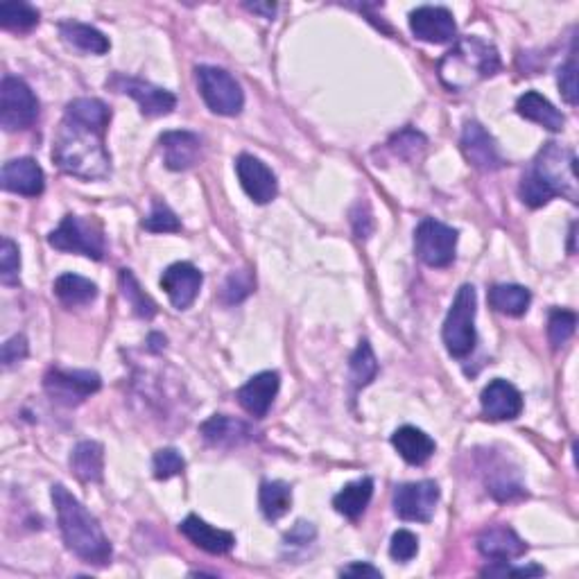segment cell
I'll use <instances>...</instances> for the list:
<instances>
[{"label": "cell", "mask_w": 579, "mask_h": 579, "mask_svg": "<svg viewBox=\"0 0 579 579\" xmlns=\"http://www.w3.org/2000/svg\"><path fill=\"white\" fill-rule=\"evenodd\" d=\"M252 12H263L267 19H272L274 12H276V5H247Z\"/></svg>", "instance_id": "obj_48"}, {"label": "cell", "mask_w": 579, "mask_h": 579, "mask_svg": "<svg viewBox=\"0 0 579 579\" xmlns=\"http://www.w3.org/2000/svg\"><path fill=\"white\" fill-rule=\"evenodd\" d=\"M28 351L30 349H28V340H25V335L10 337V340L3 344V367L10 369L16 365V362L25 360L28 358Z\"/></svg>", "instance_id": "obj_44"}, {"label": "cell", "mask_w": 579, "mask_h": 579, "mask_svg": "<svg viewBox=\"0 0 579 579\" xmlns=\"http://www.w3.org/2000/svg\"><path fill=\"white\" fill-rule=\"evenodd\" d=\"M200 432L204 442L215 448H236L254 439V430L249 423L227 417V414H215L209 421H204Z\"/></svg>", "instance_id": "obj_23"}, {"label": "cell", "mask_w": 579, "mask_h": 579, "mask_svg": "<svg viewBox=\"0 0 579 579\" xmlns=\"http://www.w3.org/2000/svg\"><path fill=\"white\" fill-rule=\"evenodd\" d=\"M59 34L62 39L80 50V53H89V55H105L111 48L109 39L102 34L98 28L86 23H77V21H64L59 23Z\"/></svg>", "instance_id": "obj_26"}, {"label": "cell", "mask_w": 579, "mask_h": 579, "mask_svg": "<svg viewBox=\"0 0 579 579\" xmlns=\"http://www.w3.org/2000/svg\"><path fill=\"white\" fill-rule=\"evenodd\" d=\"M102 387V378L95 371L86 369H62L53 367L43 376V390L48 392L50 399L66 408L84 403L91 394Z\"/></svg>", "instance_id": "obj_9"}, {"label": "cell", "mask_w": 579, "mask_h": 579, "mask_svg": "<svg viewBox=\"0 0 579 579\" xmlns=\"http://www.w3.org/2000/svg\"><path fill=\"white\" fill-rule=\"evenodd\" d=\"M478 550L491 561H512L525 555L527 543L509 525H491L478 537Z\"/></svg>", "instance_id": "obj_21"}, {"label": "cell", "mask_w": 579, "mask_h": 579, "mask_svg": "<svg viewBox=\"0 0 579 579\" xmlns=\"http://www.w3.org/2000/svg\"><path fill=\"white\" fill-rule=\"evenodd\" d=\"M163 163L175 172L195 168L202 159V138L193 132H166L159 138Z\"/></svg>", "instance_id": "obj_18"}, {"label": "cell", "mask_w": 579, "mask_h": 579, "mask_svg": "<svg viewBox=\"0 0 579 579\" xmlns=\"http://www.w3.org/2000/svg\"><path fill=\"white\" fill-rule=\"evenodd\" d=\"M462 152L466 161L482 172H494L498 168H503L505 163L503 157H500L494 136H491L480 123H473V120L464 125Z\"/></svg>", "instance_id": "obj_16"}, {"label": "cell", "mask_w": 579, "mask_h": 579, "mask_svg": "<svg viewBox=\"0 0 579 579\" xmlns=\"http://www.w3.org/2000/svg\"><path fill=\"white\" fill-rule=\"evenodd\" d=\"M457 233L453 227L437 220H423L414 231V249L423 263L430 267H448L455 261Z\"/></svg>", "instance_id": "obj_10"}, {"label": "cell", "mask_w": 579, "mask_h": 579, "mask_svg": "<svg viewBox=\"0 0 579 579\" xmlns=\"http://www.w3.org/2000/svg\"><path fill=\"white\" fill-rule=\"evenodd\" d=\"M419 552V539L417 534H412L410 530H399L392 534V543H390V555L392 559L401 561V564H408Z\"/></svg>", "instance_id": "obj_41"}, {"label": "cell", "mask_w": 579, "mask_h": 579, "mask_svg": "<svg viewBox=\"0 0 579 579\" xmlns=\"http://www.w3.org/2000/svg\"><path fill=\"white\" fill-rule=\"evenodd\" d=\"M557 82H559V89L561 95H564V100L568 105H577V64H575V57H570L568 62L559 68V75H557Z\"/></svg>", "instance_id": "obj_43"}, {"label": "cell", "mask_w": 579, "mask_h": 579, "mask_svg": "<svg viewBox=\"0 0 579 579\" xmlns=\"http://www.w3.org/2000/svg\"><path fill=\"white\" fill-rule=\"evenodd\" d=\"M392 446L399 451V455L405 462L414 466L426 464L430 457L435 455V448H437L435 439L414 426H403L396 430L392 435Z\"/></svg>", "instance_id": "obj_24"}, {"label": "cell", "mask_w": 579, "mask_h": 579, "mask_svg": "<svg viewBox=\"0 0 579 579\" xmlns=\"http://www.w3.org/2000/svg\"><path fill=\"white\" fill-rule=\"evenodd\" d=\"M353 227H356L358 238H369L371 229H374V220H371L367 204L356 206V211H353Z\"/></svg>", "instance_id": "obj_46"}, {"label": "cell", "mask_w": 579, "mask_h": 579, "mask_svg": "<svg viewBox=\"0 0 579 579\" xmlns=\"http://www.w3.org/2000/svg\"><path fill=\"white\" fill-rule=\"evenodd\" d=\"M475 310H478L475 288L473 285H462L457 290L453 306L448 310L444 322V344L453 358L462 360L471 356V351L475 349V342H478V335H475Z\"/></svg>", "instance_id": "obj_4"}, {"label": "cell", "mask_w": 579, "mask_h": 579, "mask_svg": "<svg viewBox=\"0 0 579 579\" xmlns=\"http://www.w3.org/2000/svg\"><path fill=\"white\" fill-rule=\"evenodd\" d=\"M575 328H577V315L573 310H552L550 319H548V337H550V344L555 349L564 347V344L570 340V337L575 335Z\"/></svg>", "instance_id": "obj_36"}, {"label": "cell", "mask_w": 579, "mask_h": 579, "mask_svg": "<svg viewBox=\"0 0 579 579\" xmlns=\"http://www.w3.org/2000/svg\"><path fill=\"white\" fill-rule=\"evenodd\" d=\"M197 86L213 114L238 116L245 107V93L236 82V77L215 66L197 68Z\"/></svg>", "instance_id": "obj_7"}, {"label": "cell", "mask_w": 579, "mask_h": 579, "mask_svg": "<svg viewBox=\"0 0 579 579\" xmlns=\"http://www.w3.org/2000/svg\"><path fill=\"white\" fill-rule=\"evenodd\" d=\"M349 371H351V383L356 390L360 387H367L371 380L378 374V360L374 356V349L367 340H362L358 344V349L353 351V356L349 360Z\"/></svg>", "instance_id": "obj_32"}, {"label": "cell", "mask_w": 579, "mask_h": 579, "mask_svg": "<svg viewBox=\"0 0 579 579\" xmlns=\"http://www.w3.org/2000/svg\"><path fill=\"white\" fill-rule=\"evenodd\" d=\"M57 299L62 301L66 308H77L86 306L98 297V285L93 281L84 279V276L77 274H62L53 285Z\"/></svg>", "instance_id": "obj_29"}, {"label": "cell", "mask_w": 579, "mask_h": 579, "mask_svg": "<svg viewBox=\"0 0 579 579\" xmlns=\"http://www.w3.org/2000/svg\"><path fill=\"white\" fill-rule=\"evenodd\" d=\"M437 71L446 89L466 91L500 71V55L485 39L462 37L439 59Z\"/></svg>", "instance_id": "obj_3"}, {"label": "cell", "mask_w": 579, "mask_h": 579, "mask_svg": "<svg viewBox=\"0 0 579 579\" xmlns=\"http://www.w3.org/2000/svg\"><path fill=\"white\" fill-rule=\"evenodd\" d=\"M516 111L518 116H523L532 123H537L541 127L550 129V132H561L566 125V118L561 111L552 105L548 98H543L537 91H527L516 102Z\"/></svg>", "instance_id": "obj_25"}, {"label": "cell", "mask_w": 579, "mask_h": 579, "mask_svg": "<svg viewBox=\"0 0 579 579\" xmlns=\"http://www.w3.org/2000/svg\"><path fill=\"white\" fill-rule=\"evenodd\" d=\"M71 469L82 482L105 478V448L98 442H80L71 453Z\"/></svg>", "instance_id": "obj_27"}, {"label": "cell", "mask_w": 579, "mask_h": 579, "mask_svg": "<svg viewBox=\"0 0 579 579\" xmlns=\"http://www.w3.org/2000/svg\"><path fill=\"white\" fill-rule=\"evenodd\" d=\"M48 245L59 252L89 256L93 261H102L107 252L102 224L95 218H82V215H66L62 224L48 236Z\"/></svg>", "instance_id": "obj_5"}, {"label": "cell", "mask_w": 579, "mask_h": 579, "mask_svg": "<svg viewBox=\"0 0 579 579\" xmlns=\"http://www.w3.org/2000/svg\"><path fill=\"white\" fill-rule=\"evenodd\" d=\"M109 86L118 93H127L129 98H134L138 102V107H141L143 116L148 118L168 116L177 107L175 93H170L166 89H161V86H154L145 80H136V77L114 75Z\"/></svg>", "instance_id": "obj_12"}, {"label": "cell", "mask_w": 579, "mask_h": 579, "mask_svg": "<svg viewBox=\"0 0 579 579\" xmlns=\"http://www.w3.org/2000/svg\"><path fill=\"white\" fill-rule=\"evenodd\" d=\"M258 503H261V512L267 521H279L292 507V489L288 482L274 480L263 482L261 494H258Z\"/></svg>", "instance_id": "obj_31"}, {"label": "cell", "mask_w": 579, "mask_h": 579, "mask_svg": "<svg viewBox=\"0 0 579 579\" xmlns=\"http://www.w3.org/2000/svg\"><path fill=\"white\" fill-rule=\"evenodd\" d=\"M281 378L276 371H261L254 378H249L247 383L240 387L236 399L243 405V410H247L252 417L263 419L267 412H270L272 403L279 394Z\"/></svg>", "instance_id": "obj_19"}, {"label": "cell", "mask_w": 579, "mask_h": 579, "mask_svg": "<svg viewBox=\"0 0 579 579\" xmlns=\"http://www.w3.org/2000/svg\"><path fill=\"white\" fill-rule=\"evenodd\" d=\"M120 288H123V297L127 299V304L134 308V313L143 319H152L157 315V304L145 295L138 285L136 276L129 270H120Z\"/></svg>", "instance_id": "obj_34"}, {"label": "cell", "mask_w": 579, "mask_h": 579, "mask_svg": "<svg viewBox=\"0 0 579 579\" xmlns=\"http://www.w3.org/2000/svg\"><path fill=\"white\" fill-rule=\"evenodd\" d=\"M410 30L417 39L426 43H451L457 37L453 14L446 7L423 5L410 14Z\"/></svg>", "instance_id": "obj_14"}, {"label": "cell", "mask_w": 579, "mask_h": 579, "mask_svg": "<svg viewBox=\"0 0 579 579\" xmlns=\"http://www.w3.org/2000/svg\"><path fill=\"white\" fill-rule=\"evenodd\" d=\"M317 537V530L313 523H306V521H299L292 530L285 534V543L288 546H308L310 541Z\"/></svg>", "instance_id": "obj_45"}, {"label": "cell", "mask_w": 579, "mask_h": 579, "mask_svg": "<svg viewBox=\"0 0 579 579\" xmlns=\"http://www.w3.org/2000/svg\"><path fill=\"white\" fill-rule=\"evenodd\" d=\"M184 469H186L184 457H181L175 448H161V451H157V455H154V475H157L159 480L175 478V475H179Z\"/></svg>", "instance_id": "obj_39"}, {"label": "cell", "mask_w": 579, "mask_h": 579, "mask_svg": "<svg viewBox=\"0 0 579 579\" xmlns=\"http://www.w3.org/2000/svg\"><path fill=\"white\" fill-rule=\"evenodd\" d=\"M39 23V12L28 3H3L0 5V25L12 32H28Z\"/></svg>", "instance_id": "obj_33"}, {"label": "cell", "mask_w": 579, "mask_h": 579, "mask_svg": "<svg viewBox=\"0 0 579 579\" xmlns=\"http://www.w3.org/2000/svg\"><path fill=\"white\" fill-rule=\"evenodd\" d=\"M179 532L184 534L193 546L209 552V555H227V552L236 546V537H233L231 532L213 527L195 514L184 518V523L179 525Z\"/></svg>", "instance_id": "obj_22"}, {"label": "cell", "mask_w": 579, "mask_h": 579, "mask_svg": "<svg viewBox=\"0 0 579 579\" xmlns=\"http://www.w3.org/2000/svg\"><path fill=\"white\" fill-rule=\"evenodd\" d=\"M530 170L537 172L555 190L557 197L561 195L568 197L570 202H577V157L573 150L561 148L559 143H546Z\"/></svg>", "instance_id": "obj_6"}, {"label": "cell", "mask_w": 579, "mask_h": 579, "mask_svg": "<svg viewBox=\"0 0 579 579\" xmlns=\"http://www.w3.org/2000/svg\"><path fill=\"white\" fill-rule=\"evenodd\" d=\"M546 570L541 566H509V561H494V564L482 568V575L489 577H541Z\"/></svg>", "instance_id": "obj_42"}, {"label": "cell", "mask_w": 579, "mask_h": 579, "mask_svg": "<svg viewBox=\"0 0 579 579\" xmlns=\"http://www.w3.org/2000/svg\"><path fill=\"white\" fill-rule=\"evenodd\" d=\"M254 290V279L249 272H233L222 290L224 304H238Z\"/></svg>", "instance_id": "obj_40"}, {"label": "cell", "mask_w": 579, "mask_h": 579, "mask_svg": "<svg viewBox=\"0 0 579 579\" xmlns=\"http://www.w3.org/2000/svg\"><path fill=\"white\" fill-rule=\"evenodd\" d=\"M489 304L494 310L509 317H521L532 304L530 290L523 285H494L489 290Z\"/></svg>", "instance_id": "obj_30"}, {"label": "cell", "mask_w": 579, "mask_h": 579, "mask_svg": "<svg viewBox=\"0 0 579 579\" xmlns=\"http://www.w3.org/2000/svg\"><path fill=\"white\" fill-rule=\"evenodd\" d=\"M19 270V247L14 245V240L3 238V247H0V281L5 285H16L19 283Z\"/></svg>", "instance_id": "obj_38"}, {"label": "cell", "mask_w": 579, "mask_h": 579, "mask_svg": "<svg viewBox=\"0 0 579 579\" xmlns=\"http://www.w3.org/2000/svg\"><path fill=\"white\" fill-rule=\"evenodd\" d=\"M236 172L249 200L256 204H270L279 195V184L272 168H267L261 159L252 154H240L236 161Z\"/></svg>", "instance_id": "obj_13"}, {"label": "cell", "mask_w": 579, "mask_h": 579, "mask_svg": "<svg viewBox=\"0 0 579 579\" xmlns=\"http://www.w3.org/2000/svg\"><path fill=\"white\" fill-rule=\"evenodd\" d=\"M109 120L111 111L98 98L68 102L53 141V161L57 168L86 181L109 177L111 157L105 148Z\"/></svg>", "instance_id": "obj_1"}, {"label": "cell", "mask_w": 579, "mask_h": 579, "mask_svg": "<svg viewBox=\"0 0 579 579\" xmlns=\"http://www.w3.org/2000/svg\"><path fill=\"white\" fill-rule=\"evenodd\" d=\"M482 412L491 421H512L523 412V396L505 378H496L482 390Z\"/></svg>", "instance_id": "obj_17"}, {"label": "cell", "mask_w": 579, "mask_h": 579, "mask_svg": "<svg viewBox=\"0 0 579 579\" xmlns=\"http://www.w3.org/2000/svg\"><path fill=\"white\" fill-rule=\"evenodd\" d=\"M0 179H3L5 190L25 197H37L46 188V175H43L39 163L30 157L7 161Z\"/></svg>", "instance_id": "obj_20"}, {"label": "cell", "mask_w": 579, "mask_h": 579, "mask_svg": "<svg viewBox=\"0 0 579 579\" xmlns=\"http://www.w3.org/2000/svg\"><path fill=\"white\" fill-rule=\"evenodd\" d=\"M371 496H374V480L360 478L356 482H349V485L333 498V507L337 514L356 521L371 503Z\"/></svg>", "instance_id": "obj_28"}, {"label": "cell", "mask_w": 579, "mask_h": 579, "mask_svg": "<svg viewBox=\"0 0 579 579\" xmlns=\"http://www.w3.org/2000/svg\"><path fill=\"white\" fill-rule=\"evenodd\" d=\"M439 503V485L435 480H421L401 485L394 491V512L403 521L430 523Z\"/></svg>", "instance_id": "obj_11"}, {"label": "cell", "mask_w": 579, "mask_h": 579, "mask_svg": "<svg viewBox=\"0 0 579 579\" xmlns=\"http://www.w3.org/2000/svg\"><path fill=\"white\" fill-rule=\"evenodd\" d=\"M39 118V100L21 77L5 75L0 86V125L5 132H21Z\"/></svg>", "instance_id": "obj_8"}, {"label": "cell", "mask_w": 579, "mask_h": 579, "mask_svg": "<svg viewBox=\"0 0 579 579\" xmlns=\"http://www.w3.org/2000/svg\"><path fill=\"white\" fill-rule=\"evenodd\" d=\"M53 503L57 509L59 530H62L66 548L71 550L75 557L86 561V564L107 566L111 561V543L107 534L102 532L98 518L64 485L53 487Z\"/></svg>", "instance_id": "obj_2"}, {"label": "cell", "mask_w": 579, "mask_h": 579, "mask_svg": "<svg viewBox=\"0 0 579 579\" xmlns=\"http://www.w3.org/2000/svg\"><path fill=\"white\" fill-rule=\"evenodd\" d=\"M426 145H428L426 136L412 127L401 129V132L394 134L390 141L392 152L405 161H417L421 157V152L426 150Z\"/></svg>", "instance_id": "obj_35"}, {"label": "cell", "mask_w": 579, "mask_h": 579, "mask_svg": "<svg viewBox=\"0 0 579 579\" xmlns=\"http://www.w3.org/2000/svg\"><path fill=\"white\" fill-rule=\"evenodd\" d=\"M340 575H344V577H371V579L383 577V573H380L378 568H374L371 564H360V561H356V564H351L347 568H342Z\"/></svg>", "instance_id": "obj_47"}, {"label": "cell", "mask_w": 579, "mask_h": 579, "mask_svg": "<svg viewBox=\"0 0 579 579\" xmlns=\"http://www.w3.org/2000/svg\"><path fill=\"white\" fill-rule=\"evenodd\" d=\"M143 229L154 231V233H175L181 229V222L168 204L163 202H154L152 211L148 218L143 220Z\"/></svg>", "instance_id": "obj_37"}, {"label": "cell", "mask_w": 579, "mask_h": 579, "mask_svg": "<svg viewBox=\"0 0 579 579\" xmlns=\"http://www.w3.org/2000/svg\"><path fill=\"white\" fill-rule=\"evenodd\" d=\"M204 283L202 272L193 263H172L161 276V288L166 290L170 304L177 310H186L200 295Z\"/></svg>", "instance_id": "obj_15"}]
</instances>
